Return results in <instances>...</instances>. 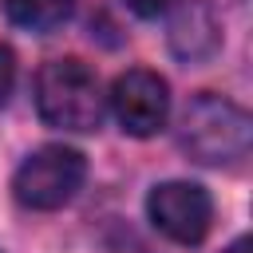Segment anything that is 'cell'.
Wrapping results in <instances>:
<instances>
[{
    "label": "cell",
    "mask_w": 253,
    "mask_h": 253,
    "mask_svg": "<svg viewBox=\"0 0 253 253\" xmlns=\"http://www.w3.org/2000/svg\"><path fill=\"white\" fill-rule=\"evenodd\" d=\"M225 253H249V237H237V241H233Z\"/></svg>",
    "instance_id": "10"
},
{
    "label": "cell",
    "mask_w": 253,
    "mask_h": 253,
    "mask_svg": "<svg viewBox=\"0 0 253 253\" xmlns=\"http://www.w3.org/2000/svg\"><path fill=\"white\" fill-rule=\"evenodd\" d=\"M4 4V16L24 28V32H55L71 20V8L75 0H0Z\"/></svg>",
    "instance_id": "7"
},
{
    "label": "cell",
    "mask_w": 253,
    "mask_h": 253,
    "mask_svg": "<svg viewBox=\"0 0 253 253\" xmlns=\"http://www.w3.org/2000/svg\"><path fill=\"white\" fill-rule=\"evenodd\" d=\"M12 87H16V55H12L8 43H0V107L8 103Z\"/></svg>",
    "instance_id": "8"
},
{
    "label": "cell",
    "mask_w": 253,
    "mask_h": 253,
    "mask_svg": "<svg viewBox=\"0 0 253 253\" xmlns=\"http://www.w3.org/2000/svg\"><path fill=\"white\" fill-rule=\"evenodd\" d=\"M111 111L119 119V126L134 138H150L166 126L170 115V87L158 71L146 67H130L115 79L111 87Z\"/></svg>",
    "instance_id": "5"
},
{
    "label": "cell",
    "mask_w": 253,
    "mask_h": 253,
    "mask_svg": "<svg viewBox=\"0 0 253 253\" xmlns=\"http://www.w3.org/2000/svg\"><path fill=\"white\" fill-rule=\"evenodd\" d=\"M170 4H174V0H126V8L138 12V16H162Z\"/></svg>",
    "instance_id": "9"
},
{
    "label": "cell",
    "mask_w": 253,
    "mask_h": 253,
    "mask_svg": "<svg viewBox=\"0 0 253 253\" xmlns=\"http://www.w3.org/2000/svg\"><path fill=\"white\" fill-rule=\"evenodd\" d=\"M146 213L158 233L178 245H198L210 233L213 202L198 182H158L146 198Z\"/></svg>",
    "instance_id": "4"
},
{
    "label": "cell",
    "mask_w": 253,
    "mask_h": 253,
    "mask_svg": "<svg viewBox=\"0 0 253 253\" xmlns=\"http://www.w3.org/2000/svg\"><path fill=\"white\" fill-rule=\"evenodd\" d=\"M221 43V28H217V16L210 12V4L202 0H186L174 20H170V47L178 59L186 63H202L217 51Z\"/></svg>",
    "instance_id": "6"
},
{
    "label": "cell",
    "mask_w": 253,
    "mask_h": 253,
    "mask_svg": "<svg viewBox=\"0 0 253 253\" xmlns=\"http://www.w3.org/2000/svg\"><path fill=\"white\" fill-rule=\"evenodd\" d=\"M36 111L47 126L59 130H99L107 95L99 87V75L83 59H51L36 71L32 83Z\"/></svg>",
    "instance_id": "2"
},
{
    "label": "cell",
    "mask_w": 253,
    "mask_h": 253,
    "mask_svg": "<svg viewBox=\"0 0 253 253\" xmlns=\"http://www.w3.org/2000/svg\"><path fill=\"white\" fill-rule=\"evenodd\" d=\"M83 178H87V158L75 146L51 142V146L32 150L20 162V170L12 178V194L28 210H59L75 198Z\"/></svg>",
    "instance_id": "3"
},
{
    "label": "cell",
    "mask_w": 253,
    "mask_h": 253,
    "mask_svg": "<svg viewBox=\"0 0 253 253\" xmlns=\"http://www.w3.org/2000/svg\"><path fill=\"white\" fill-rule=\"evenodd\" d=\"M249 142H253V119L225 95L202 91L186 103L178 119V146L202 166H229L249 154Z\"/></svg>",
    "instance_id": "1"
}]
</instances>
